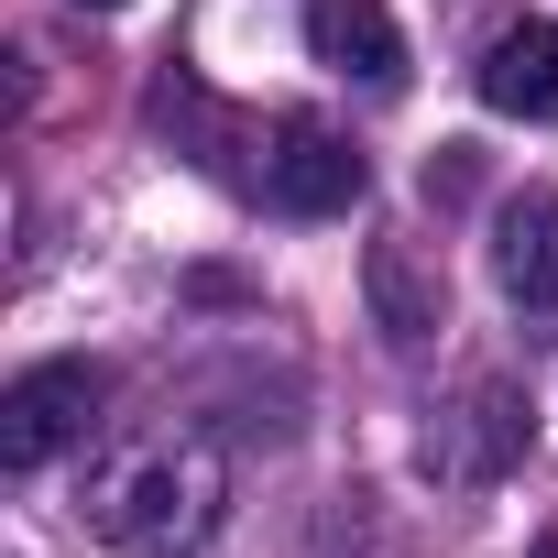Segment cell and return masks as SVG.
Returning <instances> with one entry per match:
<instances>
[{"label": "cell", "instance_id": "obj_1", "mask_svg": "<svg viewBox=\"0 0 558 558\" xmlns=\"http://www.w3.org/2000/svg\"><path fill=\"white\" fill-rule=\"evenodd\" d=\"M219 460L197 438H154V449H121L99 482H88V525L132 558H186L219 536Z\"/></svg>", "mask_w": 558, "mask_h": 558}, {"label": "cell", "instance_id": "obj_2", "mask_svg": "<svg viewBox=\"0 0 558 558\" xmlns=\"http://www.w3.org/2000/svg\"><path fill=\"white\" fill-rule=\"evenodd\" d=\"M99 395H110L99 362H34L12 395H0V460H12V471H45L56 449H77V438L99 427Z\"/></svg>", "mask_w": 558, "mask_h": 558}, {"label": "cell", "instance_id": "obj_3", "mask_svg": "<svg viewBox=\"0 0 558 558\" xmlns=\"http://www.w3.org/2000/svg\"><path fill=\"white\" fill-rule=\"evenodd\" d=\"M263 186H274V208H296V219H340L362 197V154L340 132H318V121H286L274 154H263Z\"/></svg>", "mask_w": 558, "mask_h": 558}, {"label": "cell", "instance_id": "obj_4", "mask_svg": "<svg viewBox=\"0 0 558 558\" xmlns=\"http://www.w3.org/2000/svg\"><path fill=\"white\" fill-rule=\"evenodd\" d=\"M307 45H318V66H340L362 88H405V23L384 12V0H318Z\"/></svg>", "mask_w": 558, "mask_h": 558}, {"label": "cell", "instance_id": "obj_5", "mask_svg": "<svg viewBox=\"0 0 558 558\" xmlns=\"http://www.w3.org/2000/svg\"><path fill=\"white\" fill-rule=\"evenodd\" d=\"M493 274L514 307H558V186H525L493 208Z\"/></svg>", "mask_w": 558, "mask_h": 558}, {"label": "cell", "instance_id": "obj_6", "mask_svg": "<svg viewBox=\"0 0 558 558\" xmlns=\"http://www.w3.org/2000/svg\"><path fill=\"white\" fill-rule=\"evenodd\" d=\"M482 99L504 121H558V23H514L482 56Z\"/></svg>", "mask_w": 558, "mask_h": 558}, {"label": "cell", "instance_id": "obj_7", "mask_svg": "<svg viewBox=\"0 0 558 558\" xmlns=\"http://www.w3.org/2000/svg\"><path fill=\"white\" fill-rule=\"evenodd\" d=\"M373 286H384V318H395V340H427V329H438V286H416V274H405V241H384Z\"/></svg>", "mask_w": 558, "mask_h": 558}, {"label": "cell", "instance_id": "obj_8", "mask_svg": "<svg viewBox=\"0 0 558 558\" xmlns=\"http://www.w3.org/2000/svg\"><path fill=\"white\" fill-rule=\"evenodd\" d=\"M77 12H121V0H77Z\"/></svg>", "mask_w": 558, "mask_h": 558}, {"label": "cell", "instance_id": "obj_9", "mask_svg": "<svg viewBox=\"0 0 558 558\" xmlns=\"http://www.w3.org/2000/svg\"><path fill=\"white\" fill-rule=\"evenodd\" d=\"M536 558H558V536H547V547H536Z\"/></svg>", "mask_w": 558, "mask_h": 558}]
</instances>
